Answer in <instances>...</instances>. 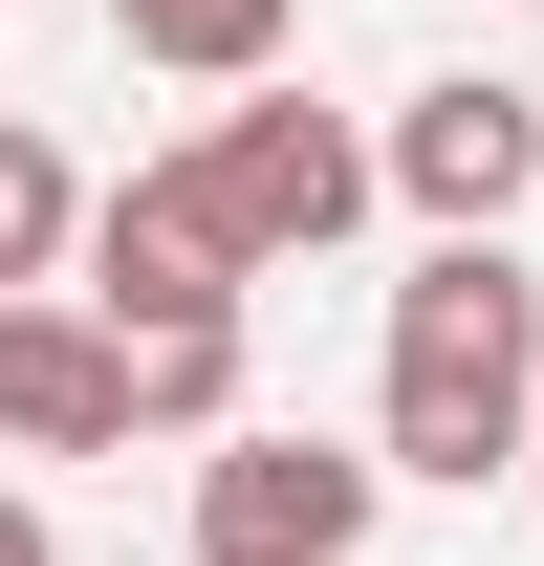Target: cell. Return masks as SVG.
<instances>
[{
  "instance_id": "2",
  "label": "cell",
  "mask_w": 544,
  "mask_h": 566,
  "mask_svg": "<svg viewBox=\"0 0 544 566\" xmlns=\"http://www.w3.org/2000/svg\"><path fill=\"white\" fill-rule=\"evenodd\" d=\"M175 175H197V197H218V240L283 283V262H327L348 218L393 197V132H348V109H305V87H240V109H218Z\"/></svg>"
},
{
  "instance_id": "9",
  "label": "cell",
  "mask_w": 544,
  "mask_h": 566,
  "mask_svg": "<svg viewBox=\"0 0 544 566\" xmlns=\"http://www.w3.org/2000/svg\"><path fill=\"white\" fill-rule=\"evenodd\" d=\"M132 436H240V327H153L132 349Z\"/></svg>"
},
{
  "instance_id": "1",
  "label": "cell",
  "mask_w": 544,
  "mask_h": 566,
  "mask_svg": "<svg viewBox=\"0 0 544 566\" xmlns=\"http://www.w3.org/2000/svg\"><path fill=\"white\" fill-rule=\"evenodd\" d=\"M370 458L393 480H523L544 458V283L501 262V240H436V262L393 283V392H370Z\"/></svg>"
},
{
  "instance_id": "5",
  "label": "cell",
  "mask_w": 544,
  "mask_h": 566,
  "mask_svg": "<svg viewBox=\"0 0 544 566\" xmlns=\"http://www.w3.org/2000/svg\"><path fill=\"white\" fill-rule=\"evenodd\" d=\"M393 197L414 218H436V240H501V218H523L544 197V109H523V87H414V109H393Z\"/></svg>"
},
{
  "instance_id": "7",
  "label": "cell",
  "mask_w": 544,
  "mask_h": 566,
  "mask_svg": "<svg viewBox=\"0 0 544 566\" xmlns=\"http://www.w3.org/2000/svg\"><path fill=\"white\" fill-rule=\"evenodd\" d=\"M66 262H87V175L0 109V305H66Z\"/></svg>"
},
{
  "instance_id": "8",
  "label": "cell",
  "mask_w": 544,
  "mask_h": 566,
  "mask_svg": "<svg viewBox=\"0 0 544 566\" xmlns=\"http://www.w3.org/2000/svg\"><path fill=\"white\" fill-rule=\"evenodd\" d=\"M283 22H305V0H109V44H132V66H175V87H262Z\"/></svg>"
},
{
  "instance_id": "6",
  "label": "cell",
  "mask_w": 544,
  "mask_h": 566,
  "mask_svg": "<svg viewBox=\"0 0 544 566\" xmlns=\"http://www.w3.org/2000/svg\"><path fill=\"white\" fill-rule=\"evenodd\" d=\"M0 436L22 458H132V327L109 305H0Z\"/></svg>"
},
{
  "instance_id": "4",
  "label": "cell",
  "mask_w": 544,
  "mask_h": 566,
  "mask_svg": "<svg viewBox=\"0 0 544 566\" xmlns=\"http://www.w3.org/2000/svg\"><path fill=\"white\" fill-rule=\"evenodd\" d=\"M240 283H262V262L218 240V197L175 175V153H153L132 197H87V305H109L132 349H153V327H240Z\"/></svg>"
},
{
  "instance_id": "3",
  "label": "cell",
  "mask_w": 544,
  "mask_h": 566,
  "mask_svg": "<svg viewBox=\"0 0 544 566\" xmlns=\"http://www.w3.org/2000/svg\"><path fill=\"white\" fill-rule=\"evenodd\" d=\"M370 501H393V458H348V436H218L197 566H370Z\"/></svg>"
},
{
  "instance_id": "10",
  "label": "cell",
  "mask_w": 544,
  "mask_h": 566,
  "mask_svg": "<svg viewBox=\"0 0 544 566\" xmlns=\"http://www.w3.org/2000/svg\"><path fill=\"white\" fill-rule=\"evenodd\" d=\"M0 566H66V545H44V501H22V480H0Z\"/></svg>"
},
{
  "instance_id": "11",
  "label": "cell",
  "mask_w": 544,
  "mask_h": 566,
  "mask_svg": "<svg viewBox=\"0 0 544 566\" xmlns=\"http://www.w3.org/2000/svg\"><path fill=\"white\" fill-rule=\"evenodd\" d=\"M523 480H544V458H523Z\"/></svg>"
}]
</instances>
